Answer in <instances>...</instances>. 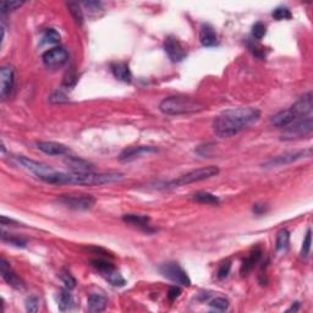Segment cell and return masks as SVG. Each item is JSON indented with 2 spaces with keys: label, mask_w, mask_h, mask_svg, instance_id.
I'll return each mask as SVG.
<instances>
[{
  "label": "cell",
  "mask_w": 313,
  "mask_h": 313,
  "mask_svg": "<svg viewBox=\"0 0 313 313\" xmlns=\"http://www.w3.org/2000/svg\"><path fill=\"white\" fill-rule=\"evenodd\" d=\"M289 243H290V234L286 229H283L278 233L277 243H275V249L277 251H285L288 249Z\"/></svg>",
  "instance_id": "4316f807"
},
{
  "label": "cell",
  "mask_w": 313,
  "mask_h": 313,
  "mask_svg": "<svg viewBox=\"0 0 313 313\" xmlns=\"http://www.w3.org/2000/svg\"><path fill=\"white\" fill-rule=\"evenodd\" d=\"M69 60V53L63 47H54L49 51L44 52L42 55V62L48 69H60Z\"/></svg>",
  "instance_id": "9c48e42d"
},
{
  "label": "cell",
  "mask_w": 313,
  "mask_h": 313,
  "mask_svg": "<svg viewBox=\"0 0 313 313\" xmlns=\"http://www.w3.org/2000/svg\"><path fill=\"white\" fill-rule=\"evenodd\" d=\"M262 256V251L259 247H256V249L252 250L250 252L249 256L244 259L243 265H241V274L243 275H247L252 269L254 268V265L258 263L259 259H261Z\"/></svg>",
  "instance_id": "d6986e66"
},
{
  "label": "cell",
  "mask_w": 313,
  "mask_h": 313,
  "mask_svg": "<svg viewBox=\"0 0 313 313\" xmlns=\"http://www.w3.org/2000/svg\"><path fill=\"white\" fill-rule=\"evenodd\" d=\"M160 273H162L165 278L174 281V283L179 284V285H183V286L191 285V279L188 278V273L183 269V267H181L179 263H176V262L164 263V264L160 267Z\"/></svg>",
  "instance_id": "ba28073f"
},
{
  "label": "cell",
  "mask_w": 313,
  "mask_h": 313,
  "mask_svg": "<svg viewBox=\"0 0 313 313\" xmlns=\"http://www.w3.org/2000/svg\"><path fill=\"white\" fill-rule=\"evenodd\" d=\"M296 120L295 115L293 114L290 109L283 110V112H279L278 114H275L272 118V124L275 127H288L289 125H291Z\"/></svg>",
  "instance_id": "44dd1931"
},
{
  "label": "cell",
  "mask_w": 313,
  "mask_h": 313,
  "mask_svg": "<svg viewBox=\"0 0 313 313\" xmlns=\"http://www.w3.org/2000/svg\"><path fill=\"white\" fill-rule=\"evenodd\" d=\"M83 5L89 12H97L103 7V4L101 1H86L83 2Z\"/></svg>",
  "instance_id": "60d3db41"
},
{
  "label": "cell",
  "mask_w": 313,
  "mask_h": 313,
  "mask_svg": "<svg viewBox=\"0 0 313 313\" xmlns=\"http://www.w3.org/2000/svg\"><path fill=\"white\" fill-rule=\"evenodd\" d=\"M112 72L118 80L123 81V82L130 83L132 80V75H131L130 67L125 63H114L112 64Z\"/></svg>",
  "instance_id": "ffe728a7"
},
{
  "label": "cell",
  "mask_w": 313,
  "mask_h": 313,
  "mask_svg": "<svg viewBox=\"0 0 313 313\" xmlns=\"http://www.w3.org/2000/svg\"><path fill=\"white\" fill-rule=\"evenodd\" d=\"M192 198L194 201L199 202V203H204V204H218L219 203V198H218L215 194L209 193V192H204V191H198L196 193H193Z\"/></svg>",
  "instance_id": "484cf974"
},
{
  "label": "cell",
  "mask_w": 313,
  "mask_h": 313,
  "mask_svg": "<svg viewBox=\"0 0 313 313\" xmlns=\"http://www.w3.org/2000/svg\"><path fill=\"white\" fill-rule=\"evenodd\" d=\"M67 7H69L71 15H72L73 20L76 21V23H78V25H82L83 23V14H82V10H81L80 5L77 4V2H69L67 4Z\"/></svg>",
  "instance_id": "f1b7e54d"
},
{
  "label": "cell",
  "mask_w": 313,
  "mask_h": 313,
  "mask_svg": "<svg viewBox=\"0 0 313 313\" xmlns=\"http://www.w3.org/2000/svg\"><path fill=\"white\" fill-rule=\"evenodd\" d=\"M299 306H300L299 302H295V305H293V306H291L286 312H293V311L295 312V311H297V310H299Z\"/></svg>",
  "instance_id": "ee69618b"
},
{
  "label": "cell",
  "mask_w": 313,
  "mask_h": 313,
  "mask_svg": "<svg viewBox=\"0 0 313 313\" xmlns=\"http://www.w3.org/2000/svg\"><path fill=\"white\" fill-rule=\"evenodd\" d=\"M16 162L18 163V164L22 165L25 169L30 170L31 173H33V174H35L37 178L41 179V180H43L46 176L51 175L52 173L55 172V170L49 167V165L43 164V163H39V162H37V160L30 159V158H26L22 156L16 157Z\"/></svg>",
  "instance_id": "7c38bea8"
},
{
  "label": "cell",
  "mask_w": 313,
  "mask_h": 313,
  "mask_svg": "<svg viewBox=\"0 0 313 313\" xmlns=\"http://www.w3.org/2000/svg\"><path fill=\"white\" fill-rule=\"evenodd\" d=\"M180 294H181L180 288H178V286H172V288L169 289V291H168V299H169L170 301H174V300H176L179 296H180Z\"/></svg>",
  "instance_id": "b9f144b4"
},
{
  "label": "cell",
  "mask_w": 313,
  "mask_h": 313,
  "mask_svg": "<svg viewBox=\"0 0 313 313\" xmlns=\"http://www.w3.org/2000/svg\"><path fill=\"white\" fill-rule=\"evenodd\" d=\"M58 306H59V310L62 312H66L71 311L73 307V296L72 294L70 293V289H64V290H60L59 296H58Z\"/></svg>",
  "instance_id": "d4e9b609"
},
{
  "label": "cell",
  "mask_w": 313,
  "mask_h": 313,
  "mask_svg": "<svg viewBox=\"0 0 313 313\" xmlns=\"http://www.w3.org/2000/svg\"><path fill=\"white\" fill-rule=\"evenodd\" d=\"M66 163L73 173H88L93 169V165L91 163L80 159L77 157H69Z\"/></svg>",
  "instance_id": "603a6c76"
},
{
  "label": "cell",
  "mask_w": 313,
  "mask_h": 313,
  "mask_svg": "<svg viewBox=\"0 0 313 313\" xmlns=\"http://www.w3.org/2000/svg\"><path fill=\"white\" fill-rule=\"evenodd\" d=\"M1 238L4 241H7V243H10L11 245H15V246L17 247H25L26 246V241L23 240V239H20V238H16V236H6V234L4 233V231H1Z\"/></svg>",
  "instance_id": "8d00e7d4"
},
{
  "label": "cell",
  "mask_w": 313,
  "mask_h": 313,
  "mask_svg": "<svg viewBox=\"0 0 313 313\" xmlns=\"http://www.w3.org/2000/svg\"><path fill=\"white\" fill-rule=\"evenodd\" d=\"M60 279L63 280V283L65 284V286H66L67 289H73L76 286V279L72 277V274H71L70 272H67V270H63L62 273H60Z\"/></svg>",
  "instance_id": "4dcf8cb0"
},
{
  "label": "cell",
  "mask_w": 313,
  "mask_h": 313,
  "mask_svg": "<svg viewBox=\"0 0 313 313\" xmlns=\"http://www.w3.org/2000/svg\"><path fill=\"white\" fill-rule=\"evenodd\" d=\"M77 80H78L77 75H76L73 71H70V72H67L66 75H65L64 81H63V86L66 88H71L76 85Z\"/></svg>",
  "instance_id": "d590c367"
},
{
  "label": "cell",
  "mask_w": 313,
  "mask_h": 313,
  "mask_svg": "<svg viewBox=\"0 0 313 313\" xmlns=\"http://www.w3.org/2000/svg\"><path fill=\"white\" fill-rule=\"evenodd\" d=\"M206 105L198 99L188 96H172L163 99L159 110L165 115H185L203 112Z\"/></svg>",
  "instance_id": "3957f363"
},
{
  "label": "cell",
  "mask_w": 313,
  "mask_h": 313,
  "mask_svg": "<svg viewBox=\"0 0 313 313\" xmlns=\"http://www.w3.org/2000/svg\"><path fill=\"white\" fill-rule=\"evenodd\" d=\"M267 210V208L264 207V204H254L253 207V212L256 213V214H263V213Z\"/></svg>",
  "instance_id": "7bdbcfd3"
},
{
  "label": "cell",
  "mask_w": 313,
  "mask_h": 313,
  "mask_svg": "<svg viewBox=\"0 0 313 313\" xmlns=\"http://www.w3.org/2000/svg\"><path fill=\"white\" fill-rule=\"evenodd\" d=\"M209 306L215 310H219V311H225V310H228V307H229V301L226 299H224V297H215L214 300L210 301Z\"/></svg>",
  "instance_id": "1f68e13d"
},
{
  "label": "cell",
  "mask_w": 313,
  "mask_h": 313,
  "mask_svg": "<svg viewBox=\"0 0 313 313\" xmlns=\"http://www.w3.org/2000/svg\"><path fill=\"white\" fill-rule=\"evenodd\" d=\"M39 309V304H38V299L35 296H30L27 300H26V310L28 312H37Z\"/></svg>",
  "instance_id": "f35d334b"
},
{
  "label": "cell",
  "mask_w": 313,
  "mask_h": 313,
  "mask_svg": "<svg viewBox=\"0 0 313 313\" xmlns=\"http://www.w3.org/2000/svg\"><path fill=\"white\" fill-rule=\"evenodd\" d=\"M231 269V263L230 262H225L220 265L219 270H218V278L219 279H224L229 275Z\"/></svg>",
  "instance_id": "ab89813d"
},
{
  "label": "cell",
  "mask_w": 313,
  "mask_h": 313,
  "mask_svg": "<svg viewBox=\"0 0 313 313\" xmlns=\"http://www.w3.org/2000/svg\"><path fill=\"white\" fill-rule=\"evenodd\" d=\"M37 147H38L39 151L43 152L44 154H48V156H65L70 152L69 147H66L65 144L52 141L38 142Z\"/></svg>",
  "instance_id": "2e32d148"
},
{
  "label": "cell",
  "mask_w": 313,
  "mask_h": 313,
  "mask_svg": "<svg viewBox=\"0 0 313 313\" xmlns=\"http://www.w3.org/2000/svg\"><path fill=\"white\" fill-rule=\"evenodd\" d=\"M311 229H309L307 230V234H306V238H305L304 240V244H302V249H301V256L302 257H307L310 254V251H311Z\"/></svg>",
  "instance_id": "836d02e7"
},
{
  "label": "cell",
  "mask_w": 313,
  "mask_h": 313,
  "mask_svg": "<svg viewBox=\"0 0 313 313\" xmlns=\"http://www.w3.org/2000/svg\"><path fill=\"white\" fill-rule=\"evenodd\" d=\"M62 39L59 32L54 28H48L42 35V44H58Z\"/></svg>",
  "instance_id": "83f0119b"
},
{
  "label": "cell",
  "mask_w": 313,
  "mask_h": 313,
  "mask_svg": "<svg viewBox=\"0 0 313 313\" xmlns=\"http://www.w3.org/2000/svg\"><path fill=\"white\" fill-rule=\"evenodd\" d=\"M290 110L293 112V114L295 115L296 119L299 118L307 117L312 113L313 110V94L312 92H307L304 96L300 97L299 99L291 105Z\"/></svg>",
  "instance_id": "5bb4252c"
},
{
  "label": "cell",
  "mask_w": 313,
  "mask_h": 313,
  "mask_svg": "<svg viewBox=\"0 0 313 313\" xmlns=\"http://www.w3.org/2000/svg\"><path fill=\"white\" fill-rule=\"evenodd\" d=\"M49 101L52 103H64V102L69 101V98H67V96L63 91H55L51 96Z\"/></svg>",
  "instance_id": "74e56055"
},
{
  "label": "cell",
  "mask_w": 313,
  "mask_h": 313,
  "mask_svg": "<svg viewBox=\"0 0 313 313\" xmlns=\"http://www.w3.org/2000/svg\"><path fill=\"white\" fill-rule=\"evenodd\" d=\"M313 131V120L312 118H306L300 122H294L291 125L284 131L281 139L284 141H293V139H299L306 136L311 135Z\"/></svg>",
  "instance_id": "8992f818"
},
{
  "label": "cell",
  "mask_w": 313,
  "mask_h": 313,
  "mask_svg": "<svg viewBox=\"0 0 313 313\" xmlns=\"http://www.w3.org/2000/svg\"><path fill=\"white\" fill-rule=\"evenodd\" d=\"M123 220L126 224H130L133 226H138V228L144 229V230H148L149 228V217L147 215H139V214H125L123 217Z\"/></svg>",
  "instance_id": "cb8c5ba5"
},
{
  "label": "cell",
  "mask_w": 313,
  "mask_h": 313,
  "mask_svg": "<svg viewBox=\"0 0 313 313\" xmlns=\"http://www.w3.org/2000/svg\"><path fill=\"white\" fill-rule=\"evenodd\" d=\"M88 310L91 312L104 311L108 305V299L101 294H91L88 296Z\"/></svg>",
  "instance_id": "7402d4cb"
},
{
  "label": "cell",
  "mask_w": 313,
  "mask_h": 313,
  "mask_svg": "<svg viewBox=\"0 0 313 313\" xmlns=\"http://www.w3.org/2000/svg\"><path fill=\"white\" fill-rule=\"evenodd\" d=\"M59 202L73 210L91 209L96 203V199L91 194H62Z\"/></svg>",
  "instance_id": "52a82bcc"
},
{
  "label": "cell",
  "mask_w": 313,
  "mask_h": 313,
  "mask_svg": "<svg viewBox=\"0 0 313 313\" xmlns=\"http://www.w3.org/2000/svg\"><path fill=\"white\" fill-rule=\"evenodd\" d=\"M312 156V151L309 149V151H301V152H290V153H284L281 156H278L275 158H272V159L267 160L265 163H263L262 167L263 168H277V167H283V165H288L291 164V163L296 162V160L302 159L305 157H311Z\"/></svg>",
  "instance_id": "30bf717a"
},
{
  "label": "cell",
  "mask_w": 313,
  "mask_h": 313,
  "mask_svg": "<svg viewBox=\"0 0 313 313\" xmlns=\"http://www.w3.org/2000/svg\"><path fill=\"white\" fill-rule=\"evenodd\" d=\"M265 36V26L262 22H256L252 26V37L257 41L262 39Z\"/></svg>",
  "instance_id": "d6a6232c"
},
{
  "label": "cell",
  "mask_w": 313,
  "mask_h": 313,
  "mask_svg": "<svg viewBox=\"0 0 313 313\" xmlns=\"http://www.w3.org/2000/svg\"><path fill=\"white\" fill-rule=\"evenodd\" d=\"M15 85V71L10 65H4L0 69V97L6 99L11 94Z\"/></svg>",
  "instance_id": "4fadbf2b"
},
{
  "label": "cell",
  "mask_w": 313,
  "mask_h": 313,
  "mask_svg": "<svg viewBox=\"0 0 313 313\" xmlns=\"http://www.w3.org/2000/svg\"><path fill=\"white\" fill-rule=\"evenodd\" d=\"M92 265L97 269V272L101 273V275L109 284H112L113 286H124L126 284V280L123 278V275L120 274L117 270V268L114 267V264L105 259L97 258L93 259L91 262Z\"/></svg>",
  "instance_id": "5b68a950"
},
{
  "label": "cell",
  "mask_w": 313,
  "mask_h": 313,
  "mask_svg": "<svg viewBox=\"0 0 313 313\" xmlns=\"http://www.w3.org/2000/svg\"><path fill=\"white\" fill-rule=\"evenodd\" d=\"M164 51L173 63L183 62L186 58V55H188V51L183 46V43L173 36H169L165 38Z\"/></svg>",
  "instance_id": "8fae6325"
},
{
  "label": "cell",
  "mask_w": 313,
  "mask_h": 313,
  "mask_svg": "<svg viewBox=\"0 0 313 313\" xmlns=\"http://www.w3.org/2000/svg\"><path fill=\"white\" fill-rule=\"evenodd\" d=\"M22 4L23 2H21V1H2L1 4H0V9H1L2 14H5V12L16 10L17 7L22 6Z\"/></svg>",
  "instance_id": "e575fe53"
},
{
  "label": "cell",
  "mask_w": 313,
  "mask_h": 313,
  "mask_svg": "<svg viewBox=\"0 0 313 313\" xmlns=\"http://www.w3.org/2000/svg\"><path fill=\"white\" fill-rule=\"evenodd\" d=\"M158 152L157 147L153 146H137V147H128V148L124 149L120 153L119 159L122 162H130V160L135 159L142 154H149V153H156Z\"/></svg>",
  "instance_id": "9a60e30c"
},
{
  "label": "cell",
  "mask_w": 313,
  "mask_h": 313,
  "mask_svg": "<svg viewBox=\"0 0 313 313\" xmlns=\"http://www.w3.org/2000/svg\"><path fill=\"white\" fill-rule=\"evenodd\" d=\"M272 16L274 17L275 20L283 21V20H290V18L293 17V15H291V11L288 9V7L279 6L274 10V11H273Z\"/></svg>",
  "instance_id": "f546056e"
},
{
  "label": "cell",
  "mask_w": 313,
  "mask_h": 313,
  "mask_svg": "<svg viewBox=\"0 0 313 313\" xmlns=\"http://www.w3.org/2000/svg\"><path fill=\"white\" fill-rule=\"evenodd\" d=\"M261 110L253 107L233 108L218 115L213 122V130L218 137L229 138L238 135L247 126L258 122Z\"/></svg>",
  "instance_id": "6da1fadb"
},
{
  "label": "cell",
  "mask_w": 313,
  "mask_h": 313,
  "mask_svg": "<svg viewBox=\"0 0 313 313\" xmlns=\"http://www.w3.org/2000/svg\"><path fill=\"white\" fill-rule=\"evenodd\" d=\"M122 173H60L54 172L43 179L44 183L53 185H86L96 186L117 183L123 180Z\"/></svg>",
  "instance_id": "7a4b0ae2"
},
{
  "label": "cell",
  "mask_w": 313,
  "mask_h": 313,
  "mask_svg": "<svg viewBox=\"0 0 313 313\" xmlns=\"http://www.w3.org/2000/svg\"><path fill=\"white\" fill-rule=\"evenodd\" d=\"M199 41L203 47H214L218 44L217 32L208 23L202 25L201 31H199Z\"/></svg>",
  "instance_id": "ac0fdd59"
},
{
  "label": "cell",
  "mask_w": 313,
  "mask_h": 313,
  "mask_svg": "<svg viewBox=\"0 0 313 313\" xmlns=\"http://www.w3.org/2000/svg\"><path fill=\"white\" fill-rule=\"evenodd\" d=\"M219 168L215 167V165H209V167L199 168V169L192 170V172L188 173V174L180 176V178L175 179V180L168 183L167 188H180V186L188 185V184L198 183V181L207 180V179L213 178V176H217L219 174Z\"/></svg>",
  "instance_id": "277c9868"
},
{
  "label": "cell",
  "mask_w": 313,
  "mask_h": 313,
  "mask_svg": "<svg viewBox=\"0 0 313 313\" xmlns=\"http://www.w3.org/2000/svg\"><path fill=\"white\" fill-rule=\"evenodd\" d=\"M0 272H1L2 279L9 285L14 286L16 289H21L23 286L22 280L17 277V274L14 272V269H12L11 265H10V263L6 259L1 258V261H0Z\"/></svg>",
  "instance_id": "e0dca14e"
}]
</instances>
